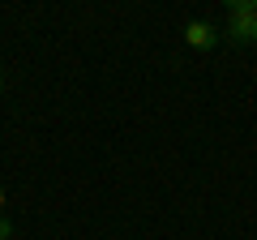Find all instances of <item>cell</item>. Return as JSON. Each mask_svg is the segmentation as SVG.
Listing matches in <instances>:
<instances>
[{"instance_id":"6da1fadb","label":"cell","mask_w":257,"mask_h":240,"mask_svg":"<svg viewBox=\"0 0 257 240\" xmlns=\"http://www.w3.org/2000/svg\"><path fill=\"white\" fill-rule=\"evenodd\" d=\"M227 39H231V43H257V5H248V9H231Z\"/></svg>"},{"instance_id":"7a4b0ae2","label":"cell","mask_w":257,"mask_h":240,"mask_svg":"<svg viewBox=\"0 0 257 240\" xmlns=\"http://www.w3.org/2000/svg\"><path fill=\"white\" fill-rule=\"evenodd\" d=\"M219 30L210 26V22H184V43L193 47V52H210V47H219Z\"/></svg>"},{"instance_id":"3957f363","label":"cell","mask_w":257,"mask_h":240,"mask_svg":"<svg viewBox=\"0 0 257 240\" xmlns=\"http://www.w3.org/2000/svg\"><path fill=\"white\" fill-rule=\"evenodd\" d=\"M223 5H227V13H231V9H248V5H257V0H223Z\"/></svg>"},{"instance_id":"277c9868","label":"cell","mask_w":257,"mask_h":240,"mask_svg":"<svg viewBox=\"0 0 257 240\" xmlns=\"http://www.w3.org/2000/svg\"><path fill=\"white\" fill-rule=\"evenodd\" d=\"M9 236H13V227H9L5 219H0V240H9Z\"/></svg>"},{"instance_id":"5b68a950","label":"cell","mask_w":257,"mask_h":240,"mask_svg":"<svg viewBox=\"0 0 257 240\" xmlns=\"http://www.w3.org/2000/svg\"><path fill=\"white\" fill-rule=\"evenodd\" d=\"M0 206H5V189H0Z\"/></svg>"}]
</instances>
